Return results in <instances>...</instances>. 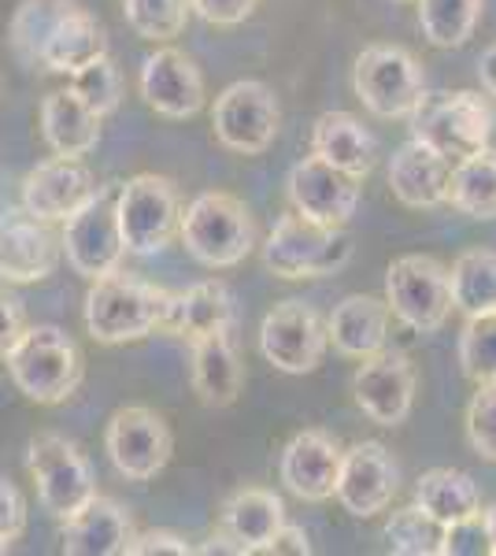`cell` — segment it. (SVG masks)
<instances>
[{
    "label": "cell",
    "mask_w": 496,
    "mask_h": 556,
    "mask_svg": "<svg viewBox=\"0 0 496 556\" xmlns=\"http://www.w3.org/2000/svg\"><path fill=\"white\" fill-rule=\"evenodd\" d=\"M167 304L170 290L138 275H123L119 267V271L89 282L82 319L97 345H126L156 334L164 327Z\"/></svg>",
    "instance_id": "1"
},
{
    "label": "cell",
    "mask_w": 496,
    "mask_h": 556,
    "mask_svg": "<svg viewBox=\"0 0 496 556\" xmlns=\"http://www.w3.org/2000/svg\"><path fill=\"white\" fill-rule=\"evenodd\" d=\"M0 361H4L15 390L34 405H63L75 397L86 379L82 349L67 330L52 327V323L26 327Z\"/></svg>",
    "instance_id": "2"
},
{
    "label": "cell",
    "mask_w": 496,
    "mask_h": 556,
    "mask_svg": "<svg viewBox=\"0 0 496 556\" xmlns=\"http://www.w3.org/2000/svg\"><path fill=\"white\" fill-rule=\"evenodd\" d=\"M178 238L196 264L212 267V271H227L256 249V219L241 197L227 190H207L196 193L182 208Z\"/></svg>",
    "instance_id": "3"
},
{
    "label": "cell",
    "mask_w": 496,
    "mask_h": 556,
    "mask_svg": "<svg viewBox=\"0 0 496 556\" xmlns=\"http://www.w3.org/2000/svg\"><path fill=\"white\" fill-rule=\"evenodd\" d=\"M115 223L130 256H160L178 238L182 197L167 175H133L115 190Z\"/></svg>",
    "instance_id": "4"
},
{
    "label": "cell",
    "mask_w": 496,
    "mask_h": 556,
    "mask_svg": "<svg viewBox=\"0 0 496 556\" xmlns=\"http://www.w3.org/2000/svg\"><path fill=\"white\" fill-rule=\"evenodd\" d=\"M352 260L345 227H322L301 212H285L264 241V267L275 278H327Z\"/></svg>",
    "instance_id": "5"
},
{
    "label": "cell",
    "mask_w": 496,
    "mask_h": 556,
    "mask_svg": "<svg viewBox=\"0 0 496 556\" xmlns=\"http://www.w3.org/2000/svg\"><path fill=\"white\" fill-rule=\"evenodd\" d=\"M352 93L378 119H408L427 97V71L404 45H367L352 64Z\"/></svg>",
    "instance_id": "6"
},
{
    "label": "cell",
    "mask_w": 496,
    "mask_h": 556,
    "mask_svg": "<svg viewBox=\"0 0 496 556\" xmlns=\"http://www.w3.org/2000/svg\"><path fill=\"white\" fill-rule=\"evenodd\" d=\"M411 138L434 146L445 160H463L485 149L493 138V108L474 89L422 97V104L408 115Z\"/></svg>",
    "instance_id": "7"
},
{
    "label": "cell",
    "mask_w": 496,
    "mask_h": 556,
    "mask_svg": "<svg viewBox=\"0 0 496 556\" xmlns=\"http://www.w3.org/2000/svg\"><path fill=\"white\" fill-rule=\"evenodd\" d=\"M385 308L415 334H434L448 323L453 290H448V267L437 256L408 253L393 260L385 271Z\"/></svg>",
    "instance_id": "8"
},
{
    "label": "cell",
    "mask_w": 496,
    "mask_h": 556,
    "mask_svg": "<svg viewBox=\"0 0 496 556\" xmlns=\"http://www.w3.org/2000/svg\"><path fill=\"white\" fill-rule=\"evenodd\" d=\"M282 130V104L275 89L256 78H241L215 97L212 134L222 149L238 156H264Z\"/></svg>",
    "instance_id": "9"
},
{
    "label": "cell",
    "mask_w": 496,
    "mask_h": 556,
    "mask_svg": "<svg viewBox=\"0 0 496 556\" xmlns=\"http://www.w3.org/2000/svg\"><path fill=\"white\" fill-rule=\"evenodd\" d=\"M26 471L38 490L41 508L52 519H67L86 505L97 493L93 468L75 442H67L63 434H38L26 450Z\"/></svg>",
    "instance_id": "10"
},
{
    "label": "cell",
    "mask_w": 496,
    "mask_h": 556,
    "mask_svg": "<svg viewBox=\"0 0 496 556\" xmlns=\"http://www.w3.org/2000/svg\"><path fill=\"white\" fill-rule=\"evenodd\" d=\"M104 450L112 468L126 482H152L170 464L175 434H170L167 419L156 408L126 405L107 419Z\"/></svg>",
    "instance_id": "11"
},
{
    "label": "cell",
    "mask_w": 496,
    "mask_h": 556,
    "mask_svg": "<svg viewBox=\"0 0 496 556\" xmlns=\"http://www.w3.org/2000/svg\"><path fill=\"white\" fill-rule=\"evenodd\" d=\"M415 390H419V375L408 353L400 349H378L364 356L352 375V397L359 412L378 427H400L408 424L415 408Z\"/></svg>",
    "instance_id": "12"
},
{
    "label": "cell",
    "mask_w": 496,
    "mask_h": 556,
    "mask_svg": "<svg viewBox=\"0 0 496 556\" xmlns=\"http://www.w3.org/2000/svg\"><path fill=\"white\" fill-rule=\"evenodd\" d=\"M327 323L304 301H278L259 323V353L285 375H311L327 356Z\"/></svg>",
    "instance_id": "13"
},
{
    "label": "cell",
    "mask_w": 496,
    "mask_h": 556,
    "mask_svg": "<svg viewBox=\"0 0 496 556\" xmlns=\"http://www.w3.org/2000/svg\"><path fill=\"white\" fill-rule=\"evenodd\" d=\"M112 190L101 186V193L78 208L71 219H63V235L60 249L67 256V264L75 267V275L82 278H104L123 267V238H119V223H115V201Z\"/></svg>",
    "instance_id": "14"
},
{
    "label": "cell",
    "mask_w": 496,
    "mask_h": 556,
    "mask_svg": "<svg viewBox=\"0 0 496 556\" xmlns=\"http://www.w3.org/2000/svg\"><path fill=\"white\" fill-rule=\"evenodd\" d=\"M285 193H290L293 212H301L304 219H315L322 227H348L359 208L364 178L341 172V167L327 164V160L311 152V156L293 164Z\"/></svg>",
    "instance_id": "15"
},
{
    "label": "cell",
    "mask_w": 496,
    "mask_h": 556,
    "mask_svg": "<svg viewBox=\"0 0 496 556\" xmlns=\"http://www.w3.org/2000/svg\"><path fill=\"white\" fill-rule=\"evenodd\" d=\"M97 193H101V182L86 167L82 156H49L26 172L20 201L23 212L52 227V223H63L78 208H86Z\"/></svg>",
    "instance_id": "16"
},
{
    "label": "cell",
    "mask_w": 496,
    "mask_h": 556,
    "mask_svg": "<svg viewBox=\"0 0 496 556\" xmlns=\"http://www.w3.org/2000/svg\"><path fill=\"white\" fill-rule=\"evenodd\" d=\"M396 490H400V464L393 460V453L382 442H359L341 460L333 497L345 505L348 516L371 519L393 505Z\"/></svg>",
    "instance_id": "17"
},
{
    "label": "cell",
    "mask_w": 496,
    "mask_h": 556,
    "mask_svg": "<svg viewBox=\"0 0 496 556\" xmlns=\"http://www.w3.org/2000/svg\"><path fill=\"white\" fill-rule=\"evenodd\" d=\"M141 97L164 119H193L204 108V75L193 56L164 45L141 64Z\"/></svg>",
    "instance_id": "18"
},
{
    "label": "cell",
    "mask_w": 496,
    "mask_h": 556,
    "mask_svg": "<svg viewBox=\"0 0 496 556\" xmlns=\"http://www.w3.org/2000/svg\"><path fill=\"white\" fill-rule=\"evenodd\" d=\"M341 460H345V450L338 445V438L319 427H308L293 434L290 445L282 450L278 479L285 482L293 497L308 501V505H322L338 490Z\"/></svg>",
    "instance_id": "19"
},
{
    "label": "cell",
    "mask_w": 496,
    "mask_h": 556,
    "mask_svg": "<svg viewBox=\"0 0 496 556\" xmlns=\"http://www.w3.org/2000/svg\"><path fill=\"white\" fill-rule=\"evenodd\" d=\"M56 260L60 241L52 238L49 223L34 219L23 208H8L0 215V282H41L56 271Z\"/></svg>",
    "instance_id": "20"
},
{
    "label": "cell",
    "mask_w": 496,
    "mask_h": 556,
    "mask_svg": "<svg viewBox=\"0 0 496 556\" xmlns=\"http://www.w3.org/2000/svg\"><path fill=\"white\" fill-rule=\"evenodd\" d=\"M138 534L130 513L115 497L93 493L75 516L63 519V553L67 556H126Z\"/></svg>",
    "instance_id": "21"
},
{
    "label": "cell",
    "mask_w": 496,
    "mask_h": 556,
    "mask_svg": "<svg viewBox=\"0 0 496 556\" xmlns=\"http://www.w3.org/2000/svg\"><path fill=\"white\" fill-rule=\"evenodd\" d=\"M233 319H238V301H233L230 286L222 278H204V282H193L189 290L170 293L167 316L160 330L186 338V342H196V338L230 330Z\"/></svg>",
    "instance_id": "22"
},
{
    "label": "cell",
    "mask_w": 496,
    "mask_h": 556,
    "mask_svg": "<svg viewBox=\"0 0 496 556\" xmlns=\"http://www.w3.org/2000/svg\"><path fill=\"white\" fill-rule=\"evenodd\" d=\"M189 382L207 408H230L245 390V364L233 349L230 330L189 342Z\"/></svg>",
    "instance_id": "23"
},
{
    "label": "cell",
    "mask_w": 496,
    "mask_h": 556,
    "mask_svg": "<svg viewBox=\"0 0 496 556\" xmlns=\"http://www.w3.org/2000/svg\"><path fill=\"white\" fill-rule=\"evenodd\" d=\"M448 172H453V160H445L427 141L408 138L390 160V190L404 208H437L445 204Z\"/></svg>",
    "instance_id": "24"
},
{
    "label": "cell",
    "mask_w": 496,
    "mask_h": 556,
    "mask_svg": "<svg viewBox=\"0 0 496 556\" xmlns=\"http://www.w3.org/2000/svg\"><path fill=\"white\" fill-rule=\"evenodd\" d=\"M285 523V505L275 490L245 486L230 493L219 516V531L230 538L238 556L264 553V545L275 538L278 527Z\"/></svg>",
    "instance_id": "25"
},
{
    "label": "cell",
    "mask_w": 496,
    "mask_h": 556,
    "mask_svg": "<svg viewBox=\"0 0 496 556\" xmlns=\"http://www.w3.org/2000/svg\"><path fill=\"white\" fill-rule=\"evenodd\" d=\"M101 56H107V30L97 23V15H89L86 8L71 0L67 12L52 26L49 41H44L41 67L52 71V75H75L78 67L93 64Z\"/></svg>",
    "instance_id": "26"
},
{
    "label": "cell",
    "mask_w": 496,
    "mask_h": 556,
    "mask_svg": "<svg viewBox=\"0 0 496 556\" xmlns=\"http://www.w3.org/2000/svg\"><path fill=\"white\" fill-rule=\"evenodd\" d=\"M311 152L356 178H367L378 164L374 134L352 112H322L311 130Z\"/></svg>",
    "instance_id": "27"
},
{
    "label": "cell",
    "mask_w": 496,
    "mask_h": 556,
    "mask_svg": "<svg viewBox=\"0 0 496 556\" xmlns=\"http://www.w3.org/2000/svg\"><path fill=\"white\" fill-rule=\"evenodd\" d=\"M41 138L52 156H89L101 146V115H93L71 89H52L41 101Z\"/></svg>",
    "instance_id": "28"
},
{
    "label": "cell",
    "mask_w": 496,
    "mask_h": 556,
    "mask_svg": "<svg viewBox=\"0 0 496 556\" xmlns=\"http://www.w3.org/2000/svg\"><path fill=\"white\" fill-rule=\"evenodd\" d=\"M327 338L348 361H364V356L378 353L390 338V308L385 301L367 298V293H352L333 308L327 323Z\"/></svg>",
    "instance_id": "29"
},
{
    "label": "cell",
    "mask_w": 496,
    "mask_h": 556,
    "mask_svg": "<svg viewBox=\"0 0 496 556\" xmlns=\"http://www.w3.org/2000/svg\"><path fill=\"white\" fill-rule=\"evenodd\" d=\"M415 505L434 516L437 523L453 527L482 516V493H478V482L467 471L430 468L415 482Z\"/></svg>",
    "instance_id": "30"
},
{
    "label": "cell",
    "mask_w": 496,
    "mask_h": 556,
    "mask_svg": "<svg viewBox=\"0 0 496 556\" xmlns=\"http://www.w3.org/2000/svg\"><path fill=\"white\" fill-rule=\"evenodd\" d=\"M445 204H453L467 219H496V149L493 146L456 160V167L448 172Z\"/></svg>",
    "instance_id": "31"
},
{
    "label": "cell",
    "mask_w": 496,
    "mask_h": 556,
    "mask_svg": "<svg viewBox=\"0 0 496 556\" xmlns=\"http://www.w3.org/2000/svg\"><path fill=\"white\" fill-rule=\"evenodd\" d=\"M448 290L453 308L463 319L496 312V249H463L448 267Z\"/></svg>",
    "instance_id": "32"
},
{
    "label": "cell",
    "mask_w": 496,
    "mask_h": 556,
    "mask_svg": "<svg viewBox=\"0 0 496 556\" xmlns=\"http://www.w3.org/2000/svg\"><path fill=\"white\" fill-rule=\"evenodd\" d=\"M419 30L434 49H459L474 38L485 0H415Z\"/></svg>",
    "instance_id": "33"
},
{
    "label": "cell",
    "mask_w": 496,
    "mask_h": 556,
    "mask_svg": "<svg viewBox=\"0 0 496 556\" xmlns=\"http://www.w3.org/2000/svg\"><path fill=\"white\" fill-rule=\"evenodd\" d=\"M71 0H23L8 23V45L23 67H41V49Z\"/></svg>",
    "instance_id": "34"
},
{
    "label": "cell",
    "mask_w": 496,
    "mask_h": 556,
    "mask_svg": "<svg viewBox=\"0 0 496 556\" xmlns=\"http://www.w3.org/2000/svg\"><path fill=\"white\" fill-rule=\"evenodd\" d=\"M445 534L448 527L437 523L430 513H422L419 505L396 508L385 519V542L396 556H445Z\"/></svg>",
    "instance_id": "35"
},
{
    "label": "cell",
    "mask_w": 496,
    "mask_h": 556,
    "mask_svg": "<svg viewBox=\"0 0 496 556\" xmlns=\"http://www.w3.org/2000/svg\"><path fill=\"white\" fill-rule=\"evenodd\" d=\"M189 0H123V20L138 38L167 45L186 30Z\"/></svg>",
    "instance_id": "36"
},
{
    "label": "cell",
    "mask_w": 496,
    "mask_h": 556,
    "mask_svg": "<svg viewBox=\"0 0 496 556\" xmlns=\"http://www.w3.org/2000/svg\"><path fill=\"white\" fill-rule=\"evenodd\" d=\"M67 89L82 101L93 115H112L123 104V75L112 64V56H101L93 64L78 67L75 75H67Z\"/></svg>",
    "instance_id": "37"
},
{
    "label": "cell",
    "mask_w": 496,
    "mask_h": 556,
    "mask_svg": "<svg viewBox=\"0 0 496 556\" xmlns=\"http://www.w3.org/2000/svg\"><path fill=\"white\" fill-rule=\"evenodd\" d=\"M459 367L463 375L478 382H496V312L474 316L459 330Z\"/></svg>",
    "instance_id": "38"
},
{
    "label": "cell",
    "mask_w": 496,
    "mask_h": 556,
    "mask_svg": "<svg viewBox=\"0 0 496 556\" xmlns=\"http://www.w3.org/2000/svg\"><path fill=\"white\" fill-rule=\"evenodd\" d=\"M467 442L482 460L496 464V382H478L467 405Z\"/></svg>",
    "instance_id": "39"
},
{
    "label": "cell",
    "mask_w": 496,
    "mask_h": 556,
    "mask_svg": "<svg viewBox=\"0 0 496 556\" xmlns=\"http://www.w3.org/2000/svg\"><path fill=\"white\" fill-rule=\"evenodd\" d=\"M23 534H26V501L20 486L0 475V545L12 549Z\"/></svg>",
    "instance_id": "40"
},
{
    "label": "cell",
    "mask_w": 496,
    "mask_h": 556,
    "mask_svg": "<svg viewBox=\"0 0 496 556\" xmlns=\"http://www.w3.org/2000/svg\"><path fill=\"white\" fill-rule=\"evenodd\" d=\"M196 545H189L175 531H138L126 545V556H193Z\"/></svg>",
    "instance_id": "41"
},
{
    "label": "cell",
    "mask_w": 496,
    "mask_h": 556,
    "mask_svg": "<svg viewBox=\"0 0 496 556\" xmlns=\"http://www.w3.org/2000/svg\"><path fill=\"white\" fill-rule=\"evenodd\" d=\"M259 0H189V12L212 26H241L256 12Z\"/></svg>",
    "instance_id": "42"
},
{
    "label": "cell",
    "mask_w": 496,
    "mask_h": 556,
    "mask_svg": "<svg viewBox=\"0 0 496 556\" xmlns=\"http://www.w3.org/2000/svg\"><path fill=\"white\" fill-rule=\"evenodd\" d=\"M26 330V312H23V301L12 298L8 290H0V356L8 353V349L15 345V338H20Z\"/></svg>",
    "instance_id": "43"
},
{
    "label": "cell",
    "mask_w": 496,
    "mask_h": 556,
    "mask_svg": "<svg viewBox=\"0 0 496 556\" xmlns=\"http://www.w3.org/2000/svg\"><path fill=\"white\" fill-rule=\"evenodd\" d=\"M264 553L267 556H282V553H290V556H311V538L304 527H293V523H282L275 531V538L264 545Z\"/></svg>",
    "instance_id": "44"
},
{
    "label": "cell",
    "mask_w": 496,
    "mask_h": 556,
    "mask_svg": "<svg viewBox=\"0 0 496 556\" xmlns=\"http://www.w3.org/2000/svg\"><path fill=\"white\" fill-rule=\"evenodd\" d=\"M478 83H482L485 93L496 97V41L478 56Z\"/></svg>",
    "instance_id": "45"
},
{
    "label": "cell",
    "mask_w": 496,
    "mask_h": 556,
    "mask_svg": "<svg viewBox=\"0 0 496 556\" xmlns=\"http://www.w3.org/2000/svg\"><path fill=\"white\" fill-rule=\"evenodd\" d=\"M482 527H485V545H489V553L496 556V501L482 513Z\"/></svg>",
    "instance_id": "46"
},
{
    "label": "cell",
    "mask_w": 496,
    "mask_h": 556,
    "mask_svg": "<svg viewBox=\"0 0 496 556\" xmlns=\"http://www.w3.org/2000/svg\"><path fill=\"white\" fill-rule=\"evenodd\" d=\"M0 553H8V549H4V545H0Z\"/></svg>",
    "instance_id": "47"
}]
</instances>
